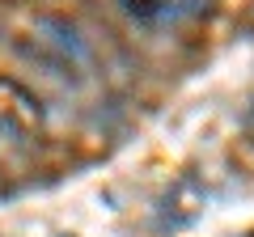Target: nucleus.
I'll return each instance as SVG.
<instances>
[{"label":"nucleus","instance_id":"1","mask_svg":"<svg viewBox=\"0 0 254 237\" xmlns=\"http://www.w3.org/2000/svg\"><path fill=\"white\" fill-rule=\"evenodd\" d=\"M0 131L17 140H38L47 131V106L17 76H0Z\"/></svg>","mask_w":254,"mask_h":237},{"label":"nucleus","instance_id":"2","mask_svg":"<svg viewBox=\"0 0 254 237\" xmlns=\"http://www.w3.org/2000/svg\"><path fill=\"white\" fill-rule=\"evenodd\" d=\"M38 30H43V43H51L55 51H60V59H76L81 64L85 55H89V47H85V38L76 34L72 21H64V17H38Z\"/></svg>","mask_w":254,"mask_h":237},{"label":"nucleus","instance_id":"3","mask_svg":"<svg viewBox=\"0 0 254 237\" xmlns=\"http://www.w3.org/2000/svg\"><path fill=\"white\" fill-rule=\"evenodd\" d=\"M119 4H123L131 17L153 21V17H161V13H165V4H170V0H119Z\"/></svg>","mask_w":254,"mask_h":237},{"label":"nucleus","instance_id":"4","mask_svg":"<svg viewBox=\"0 0 254 237\" xmlns=\"http://www.w3.org/2000/svg\"><path fill=\"white\" fill-rule=\"evenodd\" d=\"M246 140H250V144H254V110H250V115H246Z\"/></svg>","mask_w":254,"mask_h":237}]
</instances>
